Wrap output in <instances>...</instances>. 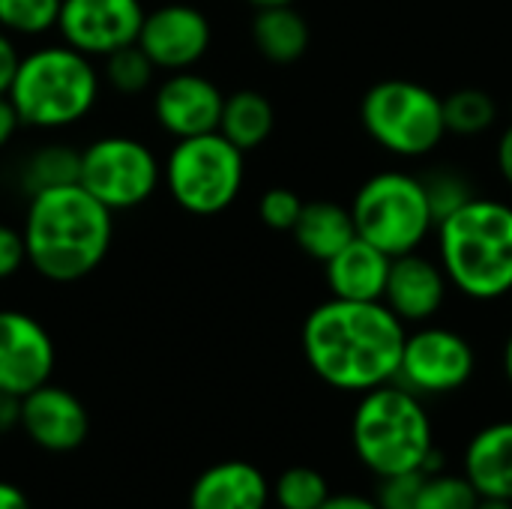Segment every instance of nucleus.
I'll list each match as a JSON object with an SVG mask.
<instances>
[{
	"label": "nucleus",
	"mask_w": 512,
	"mask_h": 509,
	"mask_svg": "<svg viewBox=\"0 0 512 509\" xmlns=\"http://www.w3.org/2000/svg\"><path fill=\"white\" fill-rule=\"evenodd\" d=\"M405 324L381 300H339L315 306L303 321V354L309 369L345 393H369L396 381Z\"/></svg>",
	"instance_id": "obj_1"
},
{
	"label": "nucleus",
	"mask_w": 512,
	"mask_h": 509,
	"mask_svg": "<svg viewBox=\"0 0 512 509\" xmlns=\"http://www.w3.org/2000/svg\"><path fill=\"white\" fill-rule=\"evenodd\" d=\"M27 264L48 282H78L108 255L114 240L111 210L81 183L30 195L24 216Z\"/></svg>",
	"instance_id": "obj_2"
},
{
	"label": "nucleus",
	"mask_w": 512,
	"mask_h": 509,
	"mask_svg": "<svg viewBox=\"0 0 512 509\" xmlns=\"http://www.w3.org/2000/svg\"><path fill=\"white\" fill-rule=\"evenodd\" d=\"M438 252L450 285L465 297H507L512 291V207L474 195L438 222Z\"/></svg>",
	"instance_id": "obj_3"
},
{
	"label": "nucleus",
	"mask_w": 512,
	"mask_h": 509,
	"mask_svg": "<svg viewBox=\"0 0 512 509\" xmlns=\"http://www.w3.org/2000/svg\"><path fill=\"white\" fill-rule=\"evenodd\" d=\"M99 72L93 57L72 45H45L21 57L9 99L21 126L66 129L84 120L99 99Z\"/></svg>",
	"instance_id": "obj_4"
},
{
	"label": "nucleus",
	"mask_w": 512,
	"mask_h": 509,
	"mask_svg": "<svg viewBox=\"0 0 512 509\" xmlns=\"http://www.w3.org/2000/svg\"><path fill=\"white\" fill-rule=\"evenodd\" d=\"M351 441L360 462L378 477L423 471L435 450L420 396L393 381L363 393L351 420Z\"/></svg>",
	"instance_id": "obj_5"
},
{
	"label": "nucleus",
	"mask_w": 512,
	"mask_h": 509,
	"mask_svg": "<svg viewBox=\"0 0 512 509\" xmlns=\"http://www.w3.org/2000/svg\"><path fill=\"white\" fill-rule=\"evenodd\" d=\"M360 123L378 147L402 159L432 153L447 135L444 99L408 78L372 84L360 99Z\"/></svg>",
	"instance_id": "obj_6"
},
{
	"label": "nucleus",
	"mask_w": 512,
	"mask_h": 509,
	"mask_svg": "<svg viewBox=\"0 0 512 509\" xmlns=\"http://www.w3.org/2000/svg\"><path fill=\"white\" fill-rule=\"evenodd\" d=\"M351 216L357 237L390 258L417 252L435 228L423 177L405 171H381L369 177L351 201Z\"/></svg>",
	"instance_id": "obj_7"
},
{
	"label": "nucleus",
	"mask_w": 512,
	"mask_h": 509,
	"mask_svg": "<svg viewBox=\"0 0 512 509\" xmlns=\"http://www.w3.org/2000/svg\"><path fill=\"white\" fill-rule=\"evenodd\" d=\"M243 150L219 129L195 138H180L165 162V186L171 198L192 216H216L228 210L246 177Z\"/></svg>",
	"instance_id": "obj_8"
},
{
	"label": "nucleus",
	"mask_w": 512,
	"mask_h": 509,
	"mask_svg": "<svg viewBox=\"0 0 512 509\" xmlns=\"http://www.w3.org/2000/svg\"><path fill=\"white\" fill-rule=\"evenodd\" d=\"M162 180L153 150L129 135H105L81 150L78 183L114 210H135L147 204Z\"/></svg>",
	"instance_id": "obj_9"
},
{
	"label": "nucleus",
	"mask_w": 512,
	"mask_h": 509,
	"mask_svg": "<svg viewBox=\"0 0 512 509\" xmlns=\"http://www.w3.org/2000/svg\"><path fill=\"white\" fill-rule=\"evenodd\" d=\"M471 342L447 327H423L405 336L396 381L417 396H441L465 387L474 375Z\"/></svg>",
	"instance_id": "obj_10"
},
{
	"label": "nucleus",
	"mask_w": 512,
	"mask_h": 509,
	"mask_svg": "<svg viewBox=\"0 0 512 509\" xmlns=\"http://www.w3.org/2000/svg\"><path fill=\"white\" fill-rule=\"evenodd\" d=\"M144 15L141 0H63L57 30L75 51L108 57L138 42Z\"/></svg>",
	"instance_id": "obj_11"
},
{
	"label": "nucleus",
	"mask_w": 512,
	"mask_h": 509,
	"mask_svg": "<svg viewBox=\"0 0 512 509\" xmlns=\"http://www.w3.org/2000/svg\"><path fill=\"white\" fill-rule=\"evenodd\" d=\"M213 27L207 15L192 3H165L144 15L138 45L156 69L183 72L192 69L210 48Z\"/></svg>",
	"instance_id": "obj_12"
},
{
	"label": "nucleus",
	"mask_w": 512,
	"mask_h": 509,
	"mask_svg": "<svg viewBox=\"0 0 512 509\" xmlns=\"http://www.w3.org/2000/svg\"><path fill=\"white\" fill-rule=\"evenodd\" d=\"M54 342L48 330L27 312L0 309V390L27 396L51 381Z\"/></svg>",
	"instance_id": "obj_13"
},
{
	"label": "nucleus",
	"mask_w": 512,
	"mask_h": 509,
	"mask_svg": "<svg viewBox=\"0 0 512 509\" xmlns=\"http://www.w3.org/2000/svg\"><path fill=\"white\" fill-rule=\"evenodd\" d=\"M222 105L225 96L210 78L183 69V72H171L159 84L153 96V117L168 135L180 141V138L216 132L222 120Z\"/></svg>",
	"instance_id": "obj_14"
},
{
	"label": "nucleus",
	"mask_w": 512,
	"mask_h": 509,
	"mask_svg": "<svg viewBox=\"0 0 512 509\" xmlns=\"http://www.w3.org/2000/svg\"><path fill=\"white\" fill-rule=\"evenodd\" d=\"M21 429L45 453H72L87 441V408L51 381L21 399Z\"/></svg>",
	"instance_id": "obj_15"
},
{
	"label": "nucleus",
	"mask_w": 512,
	"mask_h": 509,
	"mask_svg": "<svg viewBox=\"0 0 512 509\" xmlns=\"http://www.w3.org/2000/svg\"><path fill=\"white\" fill-rule=\"evenodd\" d=\"M447 288L450 279L441 264H435L420 252H408L393 258L381 303L402 324H426L441 312L447 300Z\"/></svg>",
	"instance_id": "obj_16"
},
{
	"label": "nucleus",
	"mask_w": 512,
	"mask_h": 509,
	"mask_svg": "<svg viewBox=\"0 0 512 509\" xmlns=\"http://www.w3.org/2000/svg\"><path fill=\"white\" fill-rule=\"evenodd\" d=\"M267 501V477L237 459L207 468L189 492V509H267Z\"/></svg>",
	"instance_id": "obj_17"
},
{
	"label": "nucleus",
	"mask_w": 512,
	"mask_h": 509,
	"mask_svg": "<svg viewBox=\"0 0 512 509\" xmlns=\"http://www.w3.org/2000/svg\"><path fill=\"white\" fill-rule=\"evenodd\" d=\"M393 258L378 246L354 237L324 264L327 288L339 300H381Z\"/></svg>",
	"instance_id": "obj_18"
},
{
	"label": "nucleus",
	"mask_w": 512,
	"mask_h": 509,
	"mask_svg": "<svg viewBox=\"0 0 512 509\" xmlns=\"http://www.w3.org/2000/svg\"><path fill=\"white\" fill-rule=\"evenodd\" d=\"M465 477L480 498L512 501V420L492 423L471 438Z\"/></svg>",
	"instance_id": "obj_19"
},
{
	"label": "nucleus",
	"mask_w": 512,
	"mask_h": 509,
	"mask_svg": "<svg viewBox=\"0 0 512 509\" xmlns=\"http://www.w3.org/2000/svg\"><path fill=\"white\" fill-rule=\"evenodd\" d=\"M252 42L264 60L276 66H288V63H297L309 51L312 30L303 12L294 9V3L264 6V9H255Z\"/></svg>",
	"instance_id": "obj_20"
},
{
	"label": "nucleus",
	"mask_w": 512,
	"mask_h": 509,
	"mask_svg": "<svg viewBox=\"0 0 512 509\" xmlns=\"http://www.w3.org/2000/svg\"><path fill=\"white\" fill-rule=\"evenodd\" d=\"M291 234L300 252L327 264L336 252H342L357 237V228H354L351 207H342L336 201H306Z\"/></svg>",
	"instance_id": "obj_21"
},
{
	"label": "nucleus",
	"mask_w": 512,
	"mask_h": 509,
	"mask_svg": "<svg viewBox=\"0 0 512 509\" xmlns=\"http://www.w3.org/2000/svg\"><path fill=\"white\" fill-rule=\"evenodd\" d=\"M273 126H276V111L261 90H237L225 96L219 132L243 153L261 147L273 135Z\"/></svg>",
	"instance_id": "obj_22"
},
{
	"label": "nucleus",
	"mask_w": 512,
	"mask_h": 509,
	"mask_svg": "<svg viewBox=\"0 0 512 509\" xmlns=\"http://www.w3.org/2000/svg\"><path fill=\"white\" fill-rule=\"evenodd\" d=\"M78 171H81V153L78 150H69L66 144H48L24 162L21 186L27 195H36L42 189L78 183Z\"/></svg>",
	"instance_id": "obj_23"
},
{
	"label": "nucleus",
	"mask_w": 512,
	"mask_h": 509,
	"mask_svg": "<svg viewBox=\"0 0 512 509\" xmlns=\"http://www.w3.org/2000/svg\"><path fill=\"white\" fill-rule=\"evenodd\" d=\"M498 120V105L492 93L480 87H462L444 96V123L453 135H483Z\"/></svg>",
	"instance_id": "obj_24"
},
{
	"label": "nucleus",
	"mask_w": 512,
	"mask_h": 509,
	"mask_svg": "<svg viewBox=\"0 0 512 509\" xmlns=\"http://www.w3.org/2000/svg\"><path fill=\"white\" fill-rule=\"evenodd\" d=\"M63 0H0V30L12 36H42L57 27Z\"/></svg>",
	"instance_id": "obj_25"
},
{
	"label": "nucleus",
	"mask_w": 512,
	"mask_h": 509,
	"mask_svg": "<svg viewBox=\"0 0 512 509\" xmlns=\"http://www.w3.org/2000/svg\"><path fill=\"white\" fill-rule=\"evenodd\" d=\"M105 81L123 93V96H135L141 90H147L153 84V75H156V66L153 60L141 51V45H126L114 54L105 57Z\"/></svg>",
	"instance_id": "obj_26"
},
{
	"label": "nucleus",
	"mask_w": 512,
	"mask_h": 509,
	"mask_svg": "<svg viewBox=\"0 0 512 509\" xmlns=\"http://www.w3.org/2000/svg\"><path fill=\"white\" fill-rule=\"evenodd\" d=\"M276 504L279 509H321V504L330 498L327 480L306 465L288 468L279 480H276Z\"/></svg>",
	"instance_id": "obj_27"
},
{
	"label": "nucleus",
	"mask_w": 512,
	"mask_h": 509,
	"mask_svg": "<svg viewBox=\"0 0 512 509\" xmlns=\"http://www.w3.org/2000/svg\"><path fill=\"white\" fill-rule=\"evenodd\" d=\"M477 489L468 483V477H450V474H426L417 509H477Z\"/></svg>",
	"instance_id": "obj_28"
},
{
	"label": "nucleus",
	"mask_w": 512,
	"mask_h": 509,
	"mask_svg": "<svg viewBox=\"0 0 512 509\" xmlns=\"http://www.w3.org/2000/svg\"><path fill=\"white\" fill-rule=\"evenodd\" d=\"M423 186H426V195H429L435 228H438V222H444L450 213H456L462 204H468L474 198V189H471L468 177H462L453 168H438L432 177H423Z\"/></svg>",
	"instance_id": "obj_29"
},
{
	"label": "nucleus",
	"mask_w": 512,
	"mask_h": 509,
	"mask_svg": "<svg viewBox=\"0 0 512 509\" xmlns=\"http://www.w3.org/2000/svg\"><path fill=\"white\" fill-rule=\"evenodd\" d=\"M303 198L288 189V186H273L261 195L258 201V216L270 231H294L300 213H303Z\"/></svg>",
	"instance_id": "obj_30"
},
{
	"label": "nucleus",
	"mask_w": 512,
	"mask_h": 509,
	"mask_svg": "<svg viewBox=\"0 0 512 509\" xmlns=\"http://www.w3.org/2000/svg\"><path fill=\"white\" fill-rule=\"evenodd\" d=\"M426 474L423 471H408V474H393L381 477L378 489V507L381 509H417V495L423 486Z\"/></svg>",
	"instance_id": "obj_31"
},
{
	"label": "nucleus",
	"mask_w": 512,
	"mask_h": 509,
	"mask_svg": "<svg viewBox=\"0 0 512 509\" xmlns=\"http://www.w3.org/2000/svg\"><path fill=\"white\" fill-rule=\"evenodd\" d=\"M24 264H27L24 234L15 231L12 225H3V222H0V279L15 276Z\"/></svg>",
	"instance_id": "obj_32"
},
{
	"label": "nucleus",
	"mask_w": 512,
	"mask_h": 509,
	"mask_svg": "<svg viewBox=\"0 0 512 509\" xmlns=\"http://www.w3.org/2000/svg\"><path fill=\"white\" fill-rule=\"evenodd\" d=\"M18 63H21V54H18V48L12 42V33L0 30V96H9Z\"/></svg>",
	"instance_id": "obj_33"
},
{
	"label": "nucleus",
	"mask_w": 512,
	"mask_h": 509,
	"mask_svg": "<svg viewBox=\"0 0 512 509\" xmlns=\"http://www.w3.org/2000/svg\"><path fill=\"white\" fill-rule=\"evenodd\" d=\"M18 426H21V396L0 390V435L12 432Z\"/></svg>",
	"instance_id": "obj_34"
},
{
	"label": "nucleus",
	"mask_w": 512,
	"mask_h": 509,
	"mask_svg": "<svg viewBox=\"0 0 512 509\" xmlns=\"http://www.w3.org/2000/svg\"><path fill=\"white\" fill-rule=\"evenodd\" d=\"M18 126H21V117H18V111L12 105V99L9 96H0V150L12 141V135L18 132Z\"/></svg>",
	"instance_id": "obj_35"
},
{
	"label": "nucleus",
	"mask_w": 512,
	"mask_h": 509,
	"mask_svg": "<svg viewBox=\"0 0 512 509\" xmlns=\"http://www.w3.org/2000/svg\"><path fill=\"white\" fill-rule=\"evenodd\" d=\"M495 159H498V171H501L504 183L512 189V123L501 132V138H498Z\"/></svg>",
	"instance_id": "obj_36"
},
{
	"label": "nucleus",
	"mask_w": 512,
	"mask_h": 509,
	"mask_svg": "<svg viewBox=\"0 0 512 509\" xmlns=\"http://www.w3.org/2000/svg\"><path fill=\"white\" fill-rule=\"evenodd\" d=\"M321 509H381L378 501H369L363 495H354V492H345V495H330Z\"/></svg>",
	"instance_id": "obj_37"
},
{
	"label": "nucleus",
	"mask_w": 512,
	"mask_h": 509,
	"mask_svg": "<svg viewBox=\"0 0 512 509\" xmlns=\"http://www.w3.org/2000/svg\"><path fill=\"white\" fill-rule=\"evenodd\" d=\"M0 509H30V501L15 483L0 480Z\"/></svg>",
	"instance_id": "obj_38"
},
{
	"label": "nucleus",
	"mask_w": 512,
	"mask_h": 509,
	"mask_svg": "<svg viewBox=\"0 0 512 509\" xmlns=\"http://www.w3.org/2000/svg\"><path fill=\"white\" fill-rule=\"evenodd\" d=\"M477 509H512V501H501V498H480Z\"/></svg>",
	"instance_id": "obj_39"
},
{
	"label": "nucleus",
	"mask_w": 512,
	"mask_h": 509,
	"mask_svg": "<svg viewBox=\"0 0 512 509\" xmlns=\"http://www.w3.org/2000/svg\"><path fill=\"white\" fill-rule=\"evenodd\" d=\"M504 372H507V381L512 384V333L510 339H507V345H504Z\"/></svg>",
	"instance_id": "obj_40"
},
{
	"label": "nucleus",
	"mask_w": 512,
	"mask_h": 509,
	"mask_svg": "<svg viewBox=\"0 0 512 509\" xmlns=\"http://www.w3.org/2000/svg\"><path fill=\"white\" fill-rule=\"evenodd\" d=\"M255 9H264V6H285V3H294V0H249Z\"/></svg>",
	"instance_id": "obj_41"
}]
</instances>
